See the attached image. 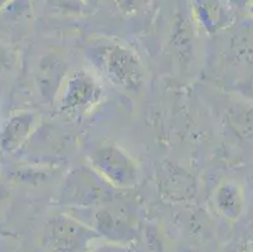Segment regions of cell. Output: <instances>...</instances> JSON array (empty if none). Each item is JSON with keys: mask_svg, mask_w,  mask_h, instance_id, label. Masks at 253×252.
Listing matches in <instances>:
<instances>
[{"mask_svg": "<svg viewBox=\"0 0 253 252\" xmlns=\"http://www.w3.org/2000/svg\"><path fill=\"white\" fill-rule=\"evenodd\" d=\"M102 241L95 228L66 212L53 214L42 232V245L47 252H89Z\"/></svg>", "mask_w": 253, "mask_h": 252, "instance_id": "cell-4", "label": "cell"}, {"mask_svg": "<svg viewBox=\"0 0 253 252\" xmlns=\"http://www.w3.org/2000/svg\"><path fill=\"white\" fill-rule=\"evenodd\" d=\"M87 163L107 186L116 189L134 188L140 182L141 169L130 152L111 139H101L89 148Z\"/></svg>", "mask_w": 253, "mask_h": 252, "instance_id": "cell-3", "label": "cell"}, {"mask_svg": "<svg viewBox=\"0 0 253 252\" xmlns=\"http://www.w3.org/2000/svg\"><path fill=\"white\" fill-rule=\"evenodd\" d=\"M84 57L102 80L128 94L141 91L146 71L140 55L125 43L110 38H97L87 45Z\"/></svg>", "mask_w": 253, "mask_h": 252, "instance_id": "cell-1", "label": "cell"}, {"mask_svg": "<svg viewBox=\"0 0 253 252\" xmlns=\"http://www.w3.org/2000/svg\"><path fill=\"white\" fill-rule=\"evenodd\" d=\"M243 252H253V245H252V246L246 247V249L243 250Z\"/></svg>", "mask_w": 253, "mask_h": 252, "instance_id": "cell-10", "label": "cell"}, {"mask_svg": "<svg viewBox=\"0 0 253 252\" xmlns=\"http://www.w3.org/2000/svg\"><path fill=\"white\" fill-rule=\"evenodd\" d=\"M106 96L102 78L92 68H76L62 80L56 95L59 114L82 119L96 110Z\"/></svg>", "mask_w": 253, "mask_h": 252, "instance_id": "cell-2", "label": "cell"}, {"mask_svg": "<svg viewBox=\"0 0 253 252\" xmlns=\"http://www.w3.org/2000/svg\"><path fill=\"white\" fill-rule=\"evenodd\" d=\"M93 216V225H91V227L95 228L106 241L125 245L128 236L132 235V230L126 225V222L124 219H119L120 216H116L107 209L101 208L95 212Z\"/></svg>", "mask_w": 253, "mask_h": 252, "instance_id": "cell-7", "label": "cell"}, {"mask_svg": "<svg viewBox=\"0 0 253 252\" xmlns=\"http://www.w3.org/2000/svg\"><path fill=\"white\" fill-rule=\"evenodd\" d=\"M13 63H14V58L11 55V52L5 46L0 43V76L9 71L13 67Z\"/></svg>", "mask_w": 253, "mask_h": 252, "instance_id": "cell-9", "label": "cell"}, {"mask_svg": "<svg viewBox=\"0 0 253 252\" xmlns=\"http://www.w3.org/2000/svg\"><path fill=\"white\" fill-rule=\"evenodd\" d=\"M38 120V114L31 110H19L10 114L0 130V149L6 154L19 150L37 129Z\"/></svg>", "mask_w": 253, "mask_h": 252, "instance_id": "cell-5", "label": "cell"}, {"mask_svg": "<svg viewBox=\"0 0 253 252\" xmlns=\"http://www.w3.org/2000/svg\"><path fill=\"white\" fill-rule=\"evenodd\" d=\"M89 252H130V250L125 245L110 242L105 240V241L100 242L96 247H93Z\"/></svg>", "mask_w": 253, "mask_h": 252, "instance_id": "cell-8", "label": "cell"}, {"mask_svg": "<svg viewBox=\"0 0 253 252\" xmlns=\"http://www.w3.org/2000/svg\"><path fill=\"white\" fill-rule=\"evenodd\" d=\"M213 204L223 218L238 221L245 212V189L236 179L222 180L213 192Z\"/></svg>", "mask_w": 253, "mask_h": 252, "instance_id": "cell-6", "label": "cell"}]
</instances>
